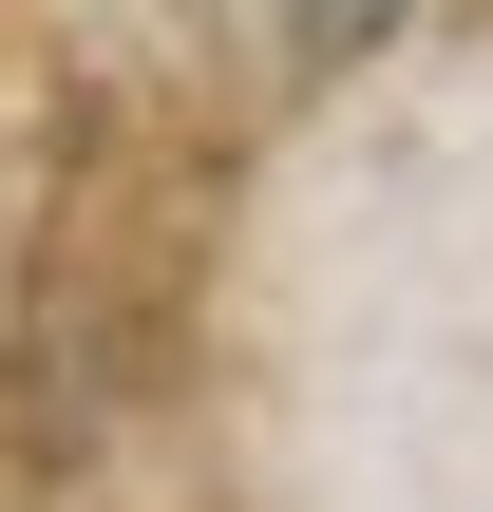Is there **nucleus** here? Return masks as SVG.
<instances>
[{
  "label": "nucleus",
  "instance_id": "f257e3e1",
  "mask_svg": "<svg viewBox=\"0 0 493 512\" xmlns=\"http://www.w3.org/2000/svg\"><path fill=\"white\" fill-rule=\"evenodd\" d=\"M304 19H323V38H380V19H399V0H304Z\"/></svg>",
  "mask_w": 493,
  "mask_h": 512
}]
</instances>
